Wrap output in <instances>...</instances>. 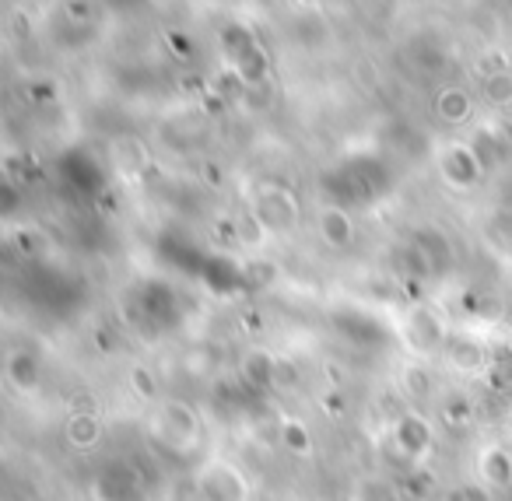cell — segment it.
Returning a JSON list of instances; mask_svg holds the SVG:
<instances>
[{
    "mask_svg": "<svg viewBox=\"0 0 512 501\" xmlns=\"http://www.w3.org/2000/svg\"><path fill=\"white\" fill-rule=\"evenodd\" d=\"M435 169H439L442 183H446L449 190H456V193L477 190V186H481V179L488 176L484 162L477 158L474 144H467V141H449L446 148L435 155Z\"/></svg>",
    "mask_w": 512,
    "mask_h": 501,
    "instance_id": "cell-6",
    "label": "cell"
},
{
    "mask_svg": "<svg viewBox=\"0 0 512 501\" xmlns=\"http://www.w3.org/2000/svg\"><path fill=\"white\" fill-rule=\"evenodd\" d=\"M397 393L407 400V407H428V403L439 400V382L435 372L428 368V361L407 358L397 372Z\"/></svg>",
    "mask_w": 512,
    "mask_h": 501,
    "instance_id": "cell-10",
    "label": "cell"
},
{
    "mask_svg": "<svg viewBox=\"0 0 512 501\" xmlns=\"http://www.w3.org/2000/svg\"><path fill=\"white\" fill-rule=\"evenodd\" d=\"M481 102L495 113H505L512 109V71H495L488 78H481Z\"/></svg>",
    "mask_w": 512,
    "mask_h": 501,
    "instance_id": "cell-18",
    "label": "cell"
},
{
    "mask_svg": "<svg viewBox=\"0 0 512 501\" xmlns=\"http://www.w3.org/2000/svg\"><path fill=\"white\" fill-rule=\"evenodd\" d=\"M484 232L495 242V249L512 256V204H498L495 211L488 214V221H484Z\"/></svg>",
    "mask_w": 512,
    "mask_h": 501,
    "instance_id": "cell-20",
    "label": "cell"
},
{
    "mask_svg": "<svg viewBox=\"0 0 512 501\" xmlns=\"http://www.w3.org/2000/svg\"><path fill=\"white\" fill-rule=\"evenodd\" d=\"M439 501H495V491L484 487L481 480H463V484H453L439 494Z\"/></svg>",
    "mask_w": 512,
    "mask_h": 501,
    "instance_id": "cell-23",
    "label": "cell"
},
{
    "mask_svg": "<svg viewBox=\"0 0 512 501\" xmlns=\"http://www.w3.org/2000/svg\"><path fill=\"white\" fill-rule=\"evenodd\" d=\"M92 487L99 494H106V498H113V501L144 498L141 470H137L134 463H127V459H113V463H106V470H102L99 477L92 480Z\"/></svg>",
    "mask_w": 512,
    "mask_h": 501,
    "instance_id": "cell-11",
    "label": "cell"
},
{
    "mask_svg": "<svg viewBox=\"0 0 512 501\" xmlns=\"http://www.w3.org/2000/svg\"><path fill=\"white\" fill-rule=\"evenodd\" d=\"M477 480L495 494L512 491V449L505 442H484L474 456Z\"/></svg>",
    "mask_w": 512,
    "mask_h": 501,
    "instance_id": "cell-9",
    "label": "cell"
},
{
    "mask_svg": "<svg viewBox=\"0 0 512 501\" xmlns=\"http://www.w3.org/2000/svg\"><path fill=\"white\" fill-rule=\"evenodd\" d=\"M302 386V368L288 354H278L274 361V393H295Z\"/></svg>",
    "mask_w": 512,
    "mask_h": 501,
    "instance_id": "cell-22",
    "label": "cell"
},
{
    "mask_svg": "<svg viewBox=\"0 0 512 501\" xmlns=\"http://www.w3.org/2000/svg\"><path fill=\"white\" fill-rule=\"evenodd\" d=\"M439 417H442V424H449V428H467V424H474L477 407L470 396L453 393V396H442L439 400Z\"/></svg>",
    "mask_w": 512,
    "mask_h": 501,
    "instance_id": "cell-19",
    "label": "cell"
},
{
    "mask_svg": "<svg viewBox=\"0 0 512 501\" xmlns=\"http://www.w3.org/2000/svg\"><path fill=\"white\" fill-rule=\"evenodd\" d=\"M397 337H400V347L407 351V358L432 361V358H442L449 337H453V326H449V319L442 316L435 305L411 302L397 316Z\"/></svg>",
    "mask_w": 512,
    "mask_h": 501,
    "instance_id": "cell-3",
    "label": "cell"
},
{
    "mask_svg": "<svg viewBox=\"0 0 512 501\" xmlns=\"http://www.w3.org/2000/svg\"><path fill=\"white\" fill-rule=\"evenodd\" d=\"M313 228H316V235H320L323 246L334 249V253H348V249L355 246V239H358L355 218H351L348 207L337 204V200H323V204H316Z\"/></svg>",
    "mask_w": 512,
    "mask_h": 501,
    "instance_id": "cell-7",
    "label": "cell"
},
{
    "mask_svg": "<svg viewBox=\"0 0 512 501\" xmlns=\"http://www.w3.org/2000/svg\"><path fill=\"white\" fill-rule=\"evenodd\" d=\"M348 501H404L397 480L383 477V473H365L351 484Z\"/></svg>",
    "mask_w": 512,
    "mask_h": 501,
    "instance_id": "cell-17",
    "label": "cell"
},
{
    "mask_svg": "<svg viewBox=\"0 0 512 501\" xmlns=\"http://www.w3.org/2000/svg\"><path fill=\"white\" fill-rule=\"evenodd\" d=\"M442 361H446L449 372L460 375V379H477V375H484L491 368V351L484 340L474 337V333L453 330L446 351H442Z\"/></svg>",
    "mask_w": 512,
    "mask_h": 501,
    "instance_id": "cell-8",
    "label": "cell"
},
{
    "mask_svg": "<svg viewBox=\"0 0 512 501\" xmlns=\"http://www.w3.org/2000/svg\"><path fill=\"white\" fill-rule=\"evenodd\" d=\"M274 361H278V354L267 351V347H249L239 361L242 382H246L249 389H256V393L274 389Z\"/></svg>",
    "mask_w": 512,
    "mask_h": 501,
    "instance_id": "cell-16",
    "label": "cell"
},
{
    "mask_svg": "<svg viewBox=\"0 0 512 501\" xmlns=\"http://www.w3.org/2000/svg\"><path fill=\"white\" fill-rule=\"evenodd\" d=\"M106 438V421L95 410H71L64 421V442L74 452H92Z\"/></svg>",
    "mask_w": 512,
    "mask_h": 501,
    "instance_id": "cell-12",
    "label": "cell"
},
{
    "mask_svg": "<svg viewBox=\"0 0 512 501\" xmlns=\"http://www.w3.org/2000/svg\"><path fill=\"white\" fill-rule=\"evenodd\" d=\"M127 382H130V389H134V393L141 396L144 403L162 400V386H158V375L151 372L148 365H134V368H130Z\"/></svg>",
    "mask_w": 512,
    "mask_h": 501,
    "instance_id": "cell-21",
    "label": "cell"
},
{
    "mask_svg": "<svg viewBox=\"0 0 512 501\" xmlns=\"http://www.w3.org/2000/svg\"><path fill=\"white\" fill-rule=\"evenodd\" d=\"M249 221L267 239H288L302 225V200L285 183H260L249 193Z\"/></svg>",
    "mask_w": 512,
    "mask_h": 501,
    "instance_id": "cell-2",
    "label": "cell"
},
{
    "mask_svg": "<svg viewBox=\"0 0 512 501\" xmlns=\"http://www.w3.org/2000/svg\"><path fill=\"white\" fill-rule=\"evenodd\" d=\"M386 438H390L393 456L404 466H411V470H418V466H425L432 459L435 442H439V428H435L432 414L425 407H407L390 421Z\"/></svg>",
    "mask_w": 512,
    "mask_h": 501,
    "instance_id": "cell-4",
    "label": "cell"
},
{
    "mask_svg": "<svg viewBox=\"0 0 512 501\" xmlns=\"http://www.w3.org/2000/svg\"><path fill=\"white\" fill-rule=\"evenodd\" d=\"M193 494L197 501H253V480L232 456H204L193 466Z\"/></svg>",
    "mask_w": 512,
    "mask_h": 501,
    "instance_id": "cell-5",
    "label": "cell"
},
{
    "mask_svg": "<svg viewBox=\"0 0 512 501\" xmlns=\"http://www.w3.org/2000/svg\"><path fill=\"white\" fill-rule=\"evenodd\" d=\"M92 501H113V498H106V494H99V491L92 487Z\"/></svg>",
    "mask_w": 512,
    "mask_h": 501,
    "instance_id": "cell-24",
    "label": "cell"
},
{
    "mask_svg": "<svg viewBox=\"0 0 512 501\" xmlns=\"http://www.w3.org/2000/svg\"><path fill=\"white\" fill-rule=\"evenodd\" d=\"M432 109H435V116L446 123V127H463V123L474 120L477 102H474V92H467V88L446 85V88H439Z\"/></svg>",
    "mask_w": 512,
    "mask_h": 501,
    "instance_id": "cell-13",
    "label": "cell"
},
{
    "mask_svg": "<svg viewBox=\"0 0 512 501\" xmlns=\"http://www.w3.org/2000/svg\"><path fill=\"white\" fill-rule=\"evenodd\" d=\"M505 498H509V501H512V491H509V494H505Z\"/></svg>",
    "mask_w": 512,
    "mask_h": 501,
    "instance_id": "cell-25",
    "label": "cell"
},
{
    "mask_svg": "<svg viewBox=\"0 0 512 501\" xmlns=\"http://www.w3.org/2000/svg\"><path fill=\"white\" fill-rule=\"evenodd\" d=\"M4 382H8L11 393L32 396L43 382V368H39V358L29 351H11L8 361H4Z\"/></svg>",
    "mask_w": 512,
    "mask_h": 501,
    "instance_id": "cell-14",
    "label": "cell"
},
{
    "mask_svg": "<svg viewBox=\"0 0 512 501\" xmlns=\"http://www.w3.org/2000/svg\"><path fill=\"white\" fill-rule=\"evenodd\" d=\"M148 435L169 456L193 459L207 442V424L197 403H190L186 396H162L148 410Z\"/></svg>",
    "mask_w": 512,
    "mask_h": 501,
    "instance_id": "cell-1",
    "label": "cell"
},
{
    "mask_svg": "<svg viewBox=\"0 0 512 501\" xmlns=\"http://www.w3.org/2000/svg\"><path fill=\"white\" fill-rule=\"evenodd\" d=\"M278 445L292 459H313L316 456L313 428H309V421H302V417H295V414H285L278 421Z\"/></svg>",
    "mask_w": 512,
    "mask_h": 501,
    "instance_id": "cell-15",
    "label": "cell"
}]
</instances>
